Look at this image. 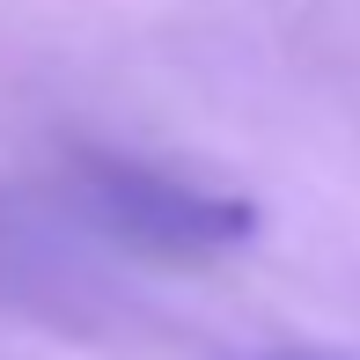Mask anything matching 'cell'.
<instances>
[{
  "label": "cell",
  "instance_id": "1",
  "mask_svg": "<svg viewBox=\"0 0 360 360\" xmlns=\"http://www.w3.org/2000/svg\"><path fill=\"white\" fill-rule=\"evenodd\" d=\"M89 191L103 206V221L118 236L147 243V250H169V257H199V250H228L257 228V214L243 199H221V191H191L169 184L155 169H133V162H96Z\"/></svg>",
  "mask_w": 360,
  "mask_h": 360
}]
</instances>
